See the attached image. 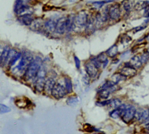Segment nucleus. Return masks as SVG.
<instances>
[{"label":"nucleus","mask_w":149,"mask_h":134,"mask_svg":"<svg viewBox=\"0 0 149 134\" xmlns=\"http://www.w3.org/2000/svg\"><path fill=\"white\" fill-rule=\"evenodd\" d=\"M41 59L38 57H37L35 59L33 60L25 71L24 75V79L26 81L35 79L40 68L41 67Z\"/></svg>","instance_id":"nucleus-1"},{"label":"nucleus","mask_w":149,"mask_h":134,"mask_svg":"<svg viewBox=\"0 0 149 134\" xmlns=\"http://www.w3.org/2000/svg\"><path fill=\"white\" fill-rule=\"evenodd\" d=\"M47 72L44 67H41L40 68L37 75L36 77L35 80V88L36 90L39 92H41L44 90V84L45 82V77H46Z\"/></svg>","instance_id":"nucleus-2"},{"label":"nucleus","mask_w":149,"mask_h":134,"mask_svg":"<svg viewBox=\"0 0 149 134\" xmlns=\"http://www.w3.org/2000/svg\"><path fill=\"white\" fill-rule=\"evenodd\" d=\"M136 113V111L135 108L133 106H130V105L126 106L121 116L122 119L125 123H129L135 116Z\"/></svg>","instance_id":"nucleus-3"},{"label":"nucleus","mask_w":149,"mask_h":134,"mask_svg":"<svg viewBox=\"0 0 149 134\" xmlns=\"http://www.w3.org/2000/svg\"><path fill=\"white\" fill-rule=\"evenodd\" d=\"M32 60L33 57L29 53H26L24 54V55H23L22 58L21 59L18 65L16 66V68H17L18 71H23V70L26 71Z\"/></svg>","instance_id":"nucleus-4"},{"label":"nucleus","mask_w":149,"mask_h":134,"mask_svg":"<svg viewBox=\"0 0 149 134\" xmlns=\"http://www.w3.org/2000/svg\"><path fill=\"white\" fill-rule=\"evenodd\" d=\"M66 88L63 85L59 83H55L51 91V95L56 99H60L66 95Z\"/></svg>","instance_id":"nucleus-5"},{"label":"nucleus","mask_w":149,"mask_h":134,"mask_svg":"<svg viewBox=\"0 0 149 134\" xmlns=\"http://www.w3.org/2000/svg\"><path fill=\"white\" fill-rule=\"evenodd\" d=\"M143 64L141 56L139 55H135L132 57L129 62L125 63V65L130 66L135 68L136 69L140 68Z\"/></svg>","instance_id":"nucleus-6"},{"label":"nucleus","mask_w":149,"mask_h":134,"mask_svg":"<svg viewBox=\"0 0 149 134\" xmlns=\"http://www.w3.org/2000/svg\"><path fill=\"white\" fill-rule=\"evenodd\" d=\"M85 69L87 74L90 78H95L98 74V68L92 63H87L85 65Z\"/></svg>","instance_id":"nucleus-7"},{"label":"nucleus","mask_w":149,"mask_h":134,"mask_svg":"<svg viewBox=\"0 0 149 134\" xmlns=\"http://www.w3.org/2000/svg\"><path fill=\"white\" fill-rule=\"evenodd\" d=\"M137 70L135 68L131 67L130 66L125 65L120 70V73L126 76V77H131L136 75Z\"/></svg>","instance_id":"nucleus-8"},{"label":"nucleus","mask_w":149,"mask_h":134,"mask_svg":"<svg viewBox=\"0 0 149 134\" xmlns=\"http://www.w3.org/2000/svg\"><path fill=\"white\" fill-rule=\"evenodd\" d=\"M135 116L140 122H146L149 118V111L148 109H141L137 112H136Z\"/></svg>","instance_id":"nucleus-9"},{"label":"nucleus","mask_w":149,"mask_h":134,"mask_svg":"<svg viewBox=\"0 0 149 134\" xmlns=\"http://www.w3.org/2000/svg\"><path fill=\"white\" fill-rule=\"evenodd\" d=\"M126 106V105L124 104H122L119 107H118V108L114 109L112 111H111L109 114V116L114 119H116L120 116H122Z\"/></svg>","instance_id":"nucleus-10"},{"label":"nucleus","mask_w":149,"mask_h":134,"mask_svg":"<svg viewBox=\"0 0 149 134\" xmlns=\"http://www.w3.org/2000/svg\"><path fill=\"white\" fill-rule=\"evenodd\" d=\"M55 84V81L52 78H48L45 80L44 87V91L47 94H51L52 88Z\"/></svg>","instance_id":"nucleus-11"},{"label":"nucleus","mask_w":149,"mask_h":134,"mask_svg":"<svg viewBox=\"0 0 149 134\" xmlns=\"http://www.w3.org/2000/svg\"><path fill=\"white\" fill-rule=\"evenodd\" d=\"M10 51V48L9 47L6 46V47H5L3 51L2 52L1 57H0V63H1V65L2 67L3 66L6 64V61L8 60V57H9Z\"/></svg>","instance_id":"nucleus-12"},{"label":"nucleus","mask_w":149,"mask_h":134,"mask_svg":"<svg viewBox=\"0 0 149 134\" xmlns=\"http://www.w3.org/2000/svg\"><path fill=\"white\" fill-rule=\"evenodd\" d=\"M109 15L113 19H118L120 16V9L118 5H115L111 7L109 11Z\"/></svg>","instance_id":"nucleus-13"},{"label":"nucleus","mask_w":149,"mask_h":134,"mask_svg":"<svg viewBox=\"0 0 149 134\" xmlns=\"http://www.w3.org/2000/svg\"><path fill=\"white\" fill-rule=\"evenodd\" d=\"M126 77L123 75L122 73H115L111 76V81L113 82L115 84H117L119 82L125 80L126 79Z\"/></svg>","instance_id":"nucleus-14"},{"label":"nucleus","mask_w":149,"mask_h":134,"mask_svg":"<svg viewBox=\"0 0 149 134\" xmlns=\"http://www.w3.org/2000/svg\"><path fill=\"white\" fill-rule=\"evenodd\" d=\"M66 20L64 18L59 19V20L56 26V30L57 32L59 33H62L65 29V26H66Z\"/></svg>","instance_id":"nucleus-15"},{"label":"nucleus","mask_w":149,"mask_h":134,"mask_svg":"<svg viewBox=\"0 0 149 134\" xmlns=\"http://www.w3.org/2000/svg\"><path fill=\"white\" fill-rule=\"evenodd\" d=\"M148 5V1H139L134 6V8L136 11L143 10Z\"/></svg>","instance_id":"nucleus-16"},{"label":"nucleus","mask_w":149,"mask_h":134,"mask_svg":"<svg viewBox=\"0 0 149 134\" xmlns=\"http://www.w3.org/2000/svg\"><path fill=\"white\" fill-rule=\"evenodd\" d=\"M118 49L116 45H113L107 51V55L109 57H114L118 53Z\"/></svg>","instance_id":"nucleus-17"},{"label":"nucleus","mask_w":149,"mask_h":134,"mask_svg":"<svg viewBox=\"0 0 149 134\" xmlns=\"http://www.w3.org/2000/svg\"><path fill=\"white\" fill-rule=\"evenodd\" d=\"M111 92V91L108 88H101L98 92V94L100 98L107 99Z\"/></svg>","instance_id":"nucleus-18"},{"label":"nucleus","mask_w":149,"mask_h":134,"mask_svg":"<svg viewBox=\"0 0 149 134\" xmlns=\"http://www.w3.org/2000/svg\"><path fill=\"white\" fill-rule=\"evenodd\" d=\"M121 105V101L119 99L113 98L109 99V104L108 105L113 109H116L119 107Z\"/></svg>","instance_id":"nucleus-19"},{"label":"nucleus","mask_w":149,"mask_h":134,"mask_svg":"<svg viewBox=\"0 0 149 134\" xmlns=\"http://www.w3.org/2000/svg\"><path fill=\"white\" fill-rule=\"evenodd\" d=\"M65 88L68 93H71L73 90V86L72 80L69 77L65 78Z\"/></svg>","instance_id":"nucleus-20"},{"label":"nucleus","mask_w":149,"mask_h":134,"mask_svg":"<svg viewBox=\"0 0 149 134\" xmlns=\"http://www.w3.org/2000/svg\"><path fill=\"white\" fill-rule=\"evenodd\" d=\"M97 58L100 60V61L102 64V65H104V67H105L107 65L108 63V60L105 54H100L97 56Z\"/></svg>","instance_id":"nucleus-21"},{"label":"nucleus","mask_w":149,"mask_h":134,"mask_svg":"<svg viewBox=\"0 0 149 134\" xmlns=\"http://www.w3.org/2000/svg\"><path fill=\"white\" fill-rule=\"evenodd\" d=\"M123 6L124 7V9L126 11H130L132 9V8H133V4H132V2L129 0H125L123 2Z\"/></svg>","instance_id":"nucleus-22"},{"label":"nucleus","mask_w":149,"mask_h":134,"mask_svg":"<svg viewBox=\"0 0 149 134\" xmlns=\"http://www.w3.org/2000/svg\"><path fill=\"white\" fill-rule=\"evenodd\" d=\"M78 101H79V99H78L77 97H69L66 101L67 104L70 106H73V105H76L78 102Z\"/></svg>","instance_id":"nucleus-23"},{"label":"nucleus","mask_w":149,"mask_h":134,"mask_svg":"<svg viewBox=\"0 0 149 134\" xmlns=\"http://www.w3.org/2000/svg\"><path fill=\"white\" fill-rule=\"evenodd\" d=\"M22 56V54L20 53H17V54L11 60L9 61V66H13L15 63L17 61V60L21 57Z\"/></svg>","instance_id":"nucleus-24"},{"label":"nucleus","mask_w":149,"mask_h":134,"mask_svg":"<svg viewBox=\"0 0 149 134\" xmlns=\"http://www.w3.org/2000/svg\"><path fill=\"white\" fill-rule=\"evenodd\" d=\"M0 111H1V114L7 113V112H9L10 111V108L5 105L1 104H0Z\"/></svg>","instance_id":"nucleus-25"},{"label":"nucleus","mask_w":149,"mask_h":134,"mask_svg":"<svg viewBox=\"0 0 149 134\" xmlns=\"http://www.w3.org/2000/svg\"><path fill=\"white\" fill-rule=\"evenodd\" d=\"M91 62H92L98 68H99L102 65V63L100 61V60L98 59L97 57H93L91 60Z\"/></svg>","instance_id":"nucleus-26"},{"label":"nucleus","mask_w":149,"mask_h":134,"mask_svg":"<svg viewBox=\"0 0 149 134\" xmlns=\"http://www.w3.org/2000/svg\"><path fill=\"white\" fill-rule=\"evenodd\" d=\"M148 5L143 9V16L146 18V19H149V1H148Z\"/></svg>","instance_id":"nucleus-27"},{"label":"nucleus","mask_w":149,"mask_h":134,"mask_svg":"<svg viewBox=\"0 0 149 134\" xmlns=\"http://www.w3.org/2000/svg\"><path fill=\"white\" fill-rule=\"evenodd\" d=\"M78 22L79 23V24L80 25H83L86 22V16L84 15H81L80 16L78 17Z\"/></svg>","instance_id":"nucleus-28"},{"label":"nucleus","mask_w":149,"mask_h":134,"mask_svg":"<svg viewBox=\"0 0 149 134\" xmlns=\"http://www.w3.org/2000/svg\"><path fill=\"white\" fill-rule=\"evenodd\" d=\"M74 63H75L76 67L77 69H79L80 67V60H79V59L77 56H74Z\"/></svg>","instance_id":"nucleus-29"},{"label":"nucleus","mask_w":149,"mask_h":134,"mask_svg":"<svg viewBox=\"0 0 149 134\" xmlns=\"http://www.w3.org/2000/svg\"><path fill=\"white\" fill-rule=\"evenodd\" d=\"M23 20H24V22L26 24L28 25V24L30 23V22H31V18H30V16H25V17L23 18Z\"/></svg>","instance_id":"nucleus-30"},{"label":"nucleus","mask_w":149,"mask_h":134,"mask_svg":"<svg viewBox=\"0 0 149 134\" xmlns=\"http://www.w3.org/2000/svg\"><path fill=\"white\" fill-rule=\"evenodd\" d=\"M109 104V100H107V101H101V102H97V104L102 106H106V105H108Z\"/></svg>","instance_id":"nucleus-31"},{"label":"nucleus","mask_w":149,"mask_h":134,"mask_svg":"<svg viewBox=\"0 0 149 134\" xmlns=\"http://www.w3.org/2000/svg\"><path fill=\"white\" fill-rule=\"evenodd\" d=\"M88 75L87 76V75H85V76H84L83 77V83L85 84H86V85H88V84H89V79H88Z\"/></svg>","instance_id":"nucleus-32"},{"label":"nucleus","mask_w":149,"mask_h":134,"mask_svg":"<svg viewBox=\"0 0 149 134\" xmlns=\"http://www.w3.org/2000/svg\"><path fill=\"white\" fill-rule=\"evenodd\" d=\"M146 128L148 129H149V123L146 125Z\"/></svg>","instance_id":"nucleus-33"},{"label":"nucleus","mask_w":149,"mask_h":134,"mask_svg":"<svg viewBox=\"0 0 149 134\" xmlns=\"http://www.w3.org/2000/svg\"><path fill=\"white\" fill-rule=\"evenodd\" d=\"M148 52H149V47H148V48L147 49V50Z\"/></svg>","instance_id":"nucleus-34"},{"label":"nucleus","mask_w":149,"mask_h":134,"mask_svg":"<svg viewBox=\"0 0 149 134\" xmlns=\"http://www.w3.org/2000/svg\"><path fill=\"white\" fill-rule=\"evenodd\" d=\"M148 119H149V118H148Z\"/></svg>","instance_id":"nucleus-35"}]
</instances>
